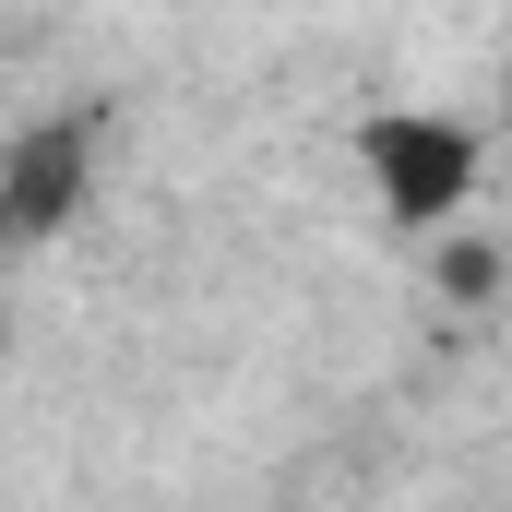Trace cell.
I'll list each match as a JSON object with an SVG mask.
<instances>
[{
	"label": "cell",
	"mask_w": 512,
	"mask_h": 512,
	"mask_svg": "<svg viewBox=\"0 0 512 512\" xmlns=\"http://www.w3.org/2000/svg\"><path fill=\"white\" fill-rule=\"evenodd\" d=\"M358 167H370L382 227L429 239V227H453V215L477 203L489 143H477V120H453V108H370V120H358Z\"/></svg>",
	"instance_id": "1"
},
{
	"label": "cell",
	"mask_w": 512,
	"mask_h": 512,
	"mask_svg": "<svg viewBox=\"0 0 512 512\" xmlns=\"http://www.w3.org/2000/svg\"><path fill=\"white\" fill-rule=\"evenodd\" d=\"M0 370H12V251H0Z\"/></svg>",
	"instance_id": "4"
},
{
	"label": "cell",
	"mask_w": 512,
	"mask_h": 512,
	"mask_svg": "<svg viewBox=\"0 0 512 512\" xmlns=\"http://www.w3.org/2000/svg\"><path fill=\"white\" fill-rule=\"evenodd\" d=\"M429 239H441L429 274H441V298H453V310H489V298H501V251H489V239H465V227H429Z\"/></svg>",
	"instance_id": "3"
},
{
	"label": "cell",
	"mask_w": 512,
	"mask_h": 512,
	"mask_svg": "<svg viewBox=\"0 0 512 512\" xmlns=\"http://www.w3.org/2000/svg\"><path fill=\"white\" fill-rule=\"evenodd\" d=\"M96 155H108V108H48L0 143V251H36L84 215L96 191Z\"/></svg>",
	"instance_id": "2"
}]
</instances>
